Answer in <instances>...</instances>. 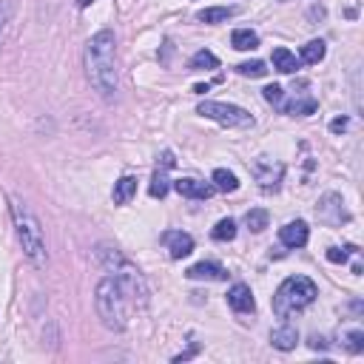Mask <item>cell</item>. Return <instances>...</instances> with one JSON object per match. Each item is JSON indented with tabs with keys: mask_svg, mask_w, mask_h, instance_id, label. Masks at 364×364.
<instances>
[{
	"mask_svg": "<svg viewBox=\"0 0 364 364\" xmlns=\"http://www.w3.org/2000/svg\"><path fill=\"white\" fill-rule=\"evenodd\" d=\"M83 66L91 88L97 91L103 100H114L119 91V69H117V38L111 28L91 35L83 51Z\"/></svg>",
	"mask_w": 364,
	"mask_h": 364,
	"instance_id": "6da1fadb",
	"label": "cell"
},
{
	"mask_svg": "<svg viewBox=\"0 0 364 364\" xmlns=\"http://www.w3.org/2000/svg\"><path fill=\"white\" fill-rule=\"evenodd\" d=\"M9 210H12V225H15L20 248H23V256L28 259L32 267L43 270L49 265V248H46V233H43L40 220L35 217V210L17 197H9Z\"/></svg>",
	"mask_w": 364,
	"mask_h": 364,
	"instance_id": "7a4b0ae2",
	"label": "cell"
},
{
	"mask_svg": "<svg viewBox=\"0 0 364 364\" xmlns=\"http://www.w3.org/2000/svg\"><path fill=\"white\" fill-rule=\"evenodd\" d=\"M97 265L108 273V276L123 288V293L134 301V305H140V308H145L148 305V285H145V279H142V273L119 254L117 248H108V245H100L97 248Z\"/></svg>",
	"mask_w": 364,
	"mask_h": 364,
	"instance_id": "3957f363",
	"label": "cell"
},
{
	"mask_svg": "<svg viewBox=\"0 0 364 364\" xmlns=\"http://www.w3.org/2000/svg\"><path fill=\"white\" fill-rule=\"evenodd\" d=\"M319 296V288L313 279L308 276H290L279 285L276 296H273V313L279 319H290L296 313H301L305 308H311Z\"/></svg>",
	"mask_w": 364,
	"mask_h": 364,
	"instance_id": "277c9868",
	"label": "cell"
},
{
	"mask_svg": "<svg viewBox=\"0 0 364 364\" xmlns=\"http://www.w3.org/2000/svg\"><path fill=\"white\" fill-rule=\"evenodd\" d=\"M94 308H97V316L100 322L108 327V330H126V319H129V296L123 293L111 276H106L97 290H94Z\"/></svg>",
	"mask_w": 364,
	"mask_h": 364,
	"instance_id": "5b68a950",
	"label": "cell"
},
{
	"mask_svg": "<svg viewBox=\"0 0 364 364\" xmlns=\"http://www.w3.org/2000/svg\"><path fill=\"white\" fill-rule=\"evenodd\" d=\"M197 114L214 119V123H220V126H225V129H251V126L256 123L251 111L239 108V106H231V103H214V100L199 103Z\"/></svg>",
	"mask_w": 364,
	"mask_h": 364,
	"instance_id": "8992f818",
	"label": "cell"
},
{
	"mask_svg": "<svg viewBox=\"0 0 364 364\" xmlns=\"http://www.w3.org/2000/svg\"><path fill=\"white\" fill-rule=\"evenodd\" d=\"M251 171H254L256 182L262 185V191H276L282 176H285V165L282 163H273L270 157H259Z\"/></svg>",
	"mask_w": 364,
	"mask_h": 364,
	"instance_id": "52a82bcc",
	"label": "cell"
},
{
	"mask_svg": "<svg viewBox=\"0 0 364 364\" xmlns=\"http://www.w3.org/2000/svg\"><path fill=\"white\" fill-rule=\"evenodd\" d=\"M316 217L327 225H342L347 222V210H345V202L339 194H324L316 205Z\"/></svg>",
	"mask_w": 364,
	"mask_h": 364,
	"instance_id": "ba28073f",
	"label": "cell"
},
{
	"mask_svg": "<svg viewBox=\"0 0 364 364\" xmlns=\"http://www.w3.org/2000/svg\"><path fill=\"white\" fill-rule=\"evenodd\" d=\"M279 239L285 248H305L308 239H311V228L305 220H296V222H288L282 231H279Z\"/></svg>",
	"mask_w": 364,
	"mask_h": 364,
	"instance_id": "9c48e42d",
	"label": "cell"
},
{
	"mask_svg": "<svg viewBox=\"0 0 364 364\" xmlns=\"http://www.w3.org/2000/svg\"><path fill=\"white\" fill-rule=\"evenodd\" d=\"M165 245L171 251V259H185L194 254V236L191 233H182V231H168L165 236Z\"/></svg>",
	"mask_w": 364,
	"mask_h": 364,
	"instance_id": "30bf717a",
	"label": "cell"
},
{
	"mask_svg": "<svg viewBox=\"0 0 364 364\" xmlns=\"http://www.w3.org/2000/svg\"><path fill=\"white\" fill-rule=\"evenodd\" d=\"M188 279H194V282H225L228 279V270L222 267V265H217V262H199V265H194V267H188V273H185Z\"/></svg>",
	"mask_w": 364,
	"mask_h": 364,
	"instance_id": "8fae6325",
	"label": "cell"
},
{
	"mask_svg": "<svg viewBox=\"0 0 364 364\" xmlns=\"http://www.w3.org/2000/svg\"><path fill=\"white\" fill-rule=\"evenodd\" d=\"M174 191H176L179 197H188V199H208L217 188L208 185V182H199V179L185 176V179H176V182H174Z\"/></svg>",
	"mask_w": 364,
	"mask_h": 364,
	"instance_id": "7c38bea8",
	"label": "cell"
},
{
	"mask_svg": "<svg viewBox=\"0 0 364 364\" xmlns=\"http://www.w3.org/2000/svg\"><path fill=\"white\" fill-rule=\"evenodd\" d=\"M228 305L236 313H254L256 311V301H254V293H251L248 285H233L228 290Z\"/></svg>",
	"mask_w": 364,
	"mask_h": 364,
	"instance_id": "4fadbf2b",
	"label": "cell"
},
{
	"mask_svg": "<svg viewBox=\"0 0 364 364\" xmlns=\"http://www.w3.org/2000/svg\"><path fill=\"white\" fill-rule=\"evenodd\" d=\"M270 345L276 347V350H282V353L293 350V347L299 345V330H296L293 324H282V327H276V330L270 333Z\"/></svg>",
	"mask_w": 364,
	"mask_h": 364,
	"instance_id": "5bb4252c",
	"label": "cell"
},
{
	"mask_svg": "<svg viewBox=\"0 0 364 364\" xmlns=\"http://www.w3.org/2000/svg\"><path fill=\"white\" fill-rule=\"evenodd\" d=\"M134 194H137V179H134V176H123V179L114 182L111 199H114V205H129Z\"/></svg>",
	"mask_w": 364,
	"mask_h": 364,
	"instance_id": "9a60e30c",
	"label": "cell"
},
{
	"mask_svg": "<svg viewBox=\"0 0 364 364\" xmlns=\"http://www.w3.org/2000/svg\"><path fill=\"white\" fill-rule=\"evenodd\" d=\"M231 46L236 51H254V49H259V35L254 28H236L231 35Z\"/></svg>",
	"mask_w": 364,
	"mask_h": 364,
	"instance_id": "2e32d148",
	"label": "cell"
},
{
	"mask_svg": "<svg viewBox=\"0 0 364 364\" xmlns=\"http://www.w3.org/2000/svg\"><path fill=\"white\" fill-rule=\"evenodd\" d=\"M233 15H239V6H214V9H202L197 15V20L202 23H210V26H217V23H225L231 20Z\"/></svg>",
	"mask_w": 364,
	"mask_h": 364,
	"instance_id": "e0dca14e",
	"label": "cell"
},
{
	"mask_svg": "<svg viewBox=\"0 0 364 364\" xmlns=\"http://www.w3.org/2000/svg\"><path fill=\"white\" fill-rule=\"evenodd\" d=\"M316 108H319V103H316L313 97H296V100H290V103H282V111L290 114V117H308V114H313Z\"/></svg>",
	"mask_w": 364,
	"mask_h": 364,
	"instance_id": "ac0fdd59",
	"label": "cell"
},
{
	"mask_svg": "<svg viewBox=\"0 0 364 364\" xmlns=\"http://www.w3.org/2000/svg\"><path fill=\"white\" fill-rule=\"evenodd\" d=\"M273 69L282 72V74H293L299 69V60L288 49H273Z\"/></svg>",
	"mask_w": 364,
	"mask_h": 364,
	"instance_id": "d6986e66",
	"label": "cell"
},
{
	"mask_svg": "<svg viewBox=\"0 0 364 364\" xmlns=\"http://www.w3.org/2000/svg\"><path fill=\"white\" fill-rule=\"evenodd\" d=\"M214 188L222 191V194H233V191L239 188V179H236L233 171H228V168H217V171H214Z\"/></svg>",
	"mask_w": 364,
	"mask_h": 364,
	"instance_id": "ffe728a7",
	"label": "cell"
},
{
	"mask_svg": "<svg viewBox=\"0 0 364 364\" xmlns=\"http://www.w3.org/2000/svg\"><path fill=\"white\" fill-rule=\"evenodd\" d=\"M324 54H327V46H324V40H311V43H305V46H301V60H305L308 66H316V63H322V60H324Z\"/></svg>",
	"mask_w": 364,
	"mask_h": 364,
	"instance_id": "44dd1931",
	"label": "cell"
},
{
	"mask_svg": "<svg viewBox=\"0 0 364 364\" xmlns=\"http://www.w3.org/2000/svg\"><path fill=\"white\" fill-rule=\"evenodd\" d=\"M191 69H194V72H202V69H220V57H217L214 51L202 49V51H197V54L191 57Z\"/></svg>",
	"mask_w": 364,
	"mask_h": 364,
	"instance_id": "7402d4cb",
	"label": "cell"
},
{
	"mask_svg": "<svg viewBox=\"0 0 364 364\" xmlns=\"http://www.w3.org/2000/svg\"><path fill=\"white\" fill-rule=\"evenodd\" d=\"M165 165L163 168H157V174H154V179H151V185H148V194L154 197V199H165V194H168V179H165Z\"/></svg>",
	"mask_w": 364,
	"mask_h": 364,
	"instance_id": "603a6c76",
	"label": "cell"
},
{
	"mask_svg": "<svg viewBox=\"0 0 364 364\" xmlns=\"http://www.w3.org/2000/svg\"><path fill=\"white\" fill-rule=\"evenodd\" d=\"M245 225H248V231L262 233V231L267 228V210H265V208H254V210H248V214H245Z\"/></svg>",
	"mask_w": 364,
	"mask_h": 364,
	"instance_id": "cb8c5ba5",
	"label": "cell"
},
{
	"mask_svg": "<svg viewBox=\"0 0 364 364\" xmlns=\"http://www.w3.org/2000/svg\"><path fill=\"white\" fill-rule=\"evenodd\" d=\"M236 72H239L242 77L256 80V77H265V74H267V66L262 63V60H248V63H239Z\"/></svg>",
	"mask_w": 364,
	"mask_h": 364,
	"instance_id": "d4e9b609",
	"label": "cell"
},
{
	"mask_svg": "<svg viewBox=\"0 0 364 364\" xmlns=\"http://www.w3.org/2000/svg\"><path fill=\"white\" fill-rule=\"evenodd\" d=\"M210 236H214L217 242H231V239L236 236V222H233V220H220Z\"/></svg>",
	"mask_w": 364,
	"mask_h": 364,
	"instance_id": "484cf974",
	"label": "cell"
},
{
	"mask_svg": "<svg viewBox=\"0 0 364 364\" xmlns=\"http://www.w3.org/2000/svg\"><path fill=\"white\" fill-rule=\"evenodd\" d=\"M12 15H15V0H0V43H3V35L12 23Z\"/></svg>",
	"mask_w": 364,
	"mask_h": 364,
	"instance_id": "4316f807",
	"label": "cell"
},
{
	"mask_svg": "<svg viewBox=\"0 0 364 364\" xmlns=\"http://www.w3.org/2000/svg\"><path fill=\"white\" fill-rule=\"evenodd\" d=\"M262 94H265V100H267L270 106L282 108V103H285V88H282V85H267V88L262 91Z\"/></svg>",
	"mask_w": 364,
	"mask_h": 364,
	"instance_id": "83f0119b",
	"label": "cell"
},
{
	"mask_svg": "<svg viewBox=\"0 0 364 364\" xmlns=\"http://www.w3.org/2000/svg\"><path fill=\"white\" fill-rule=\"evenodd\" d=\"M347 350L350 353H361L364 350V333L361 330H350L347 333Z\"/></svg>",
	"mask_w": 364,
	"mask_h": 364,
	"instance_id": "f1b7e54d",
	"label": "cell"
},
{
	"mask_svg": "<svg viewBox=\"0 0 364 364\" xmlns=\"http://www.w3.org/2000/svg\"><path fill=\"white\" fill-rule=\"evenodd\" d=\"M327 259H330L333 265H345V262H347V254H345L342 248H327Z\"/></svg>",
	"mask_w": 364,
	"mask_h": 364,
	"instance_id": "f546056e",
	"label": "cell"
},
{
	"mask_svg": "<svg viewBox=\"0 0 364 364\" xmlns=\"http://www.w3.org/2000/svg\"><path fill=\"white\" fill-rule=\"evenodd\" d=\"M330 131H333V134L347 131V117H336V119H333V123H330Z\"/></svg>",
	"mask_w": 364,
	"mask_h": 364,
	"instance_id": "4dcf8cb0",
	"label": "cell"
},
{
	"mask_svg": "<svg viewBox=\"0 0 364 364\" xmlns=\"http://www.w3.org/2000/svg\"><path fill=\"white\" fill-rule=\"evenodd\" d=\"M91 3H94V0H77V6H80V9H85V6H91Z\"/></svg>",
	"mask_w": 364,
	"mask_h": 364,
	"instance_id": "1f68e13d",
	"label": "cell"
},
{
	"mask_svg": "<svg viewBox=\"0 0 364 364\" xmlns=\"http://www.w3.org/2000/svg\"><path fill=\"white\" fill-rule=\"evenodd\" d=\"M282 3H285V0H282Z\"/></svg>",
	"mask_w": 364,
	"mask_h": 364,
	"instance_id": "d6a6232c",
	"label": "cell"
}]
</instances>
